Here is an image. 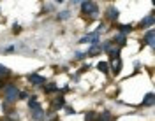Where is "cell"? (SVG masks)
Returning a JSON list of instances; mask_svg holds the SVG:
<instances>
[{"label":"cell","instance_id":"e0dca14e","mask_svg":"<svg viewBox=\"0 0 155 121\" xmlns=\"http://www.w3.org/2000/svg\"><path fill=\"white\" fill-rule=\"evenodd\" d=\"M111 119H113V118H111V114H109L107 111L102 112V116H101V121H111Z\"/></svg>","mask_w":155,"mask_h":121},{"label":"cell","instance_id":"9c48e42d","mask_svg":"<svg viewBox=\"0 0 155 121\" xmlns=\"http://www.w3.org/2000/svg\"><path fill=\"white\" fill-rule=\"evenodd\" d=\"M99 53H101V46L94 44V46H92V49H88L87 56H95V55H99Z\"/></svg>","mask_w":155,"mask_h":121},{"label":"cell","instance_id":"7402d4cb","mask_svg":"<svg viewBox=\"0 0 155 121\" xmlns=\"http://www.w3.org/2000/svg\"><path fill=\"white\" fill-rule=\"evenodd\" d=\"M2 86H4V83H2V77H0V90H2Z\"/></svg>","mask_w":155,"mask_h":121},{"label":"cell","instance_id":"8fae6325","mask_svg":"<svg viewBox=\"0 0 155 121\" xmlns=\"http://www.w3.org/2000/svg\"><path fill=\"white\" fill-rule=\"evenodd\" d=\"M28 107H30L34 112L42 111V107H41V105H39V102H35V100H30V102H28Z\"/></svg>","mask_w":155,"mask_h":121},{"label":"cell","instance_id":"44dd1931","mask_svg":"<svg viewBox=\"0 0 155 121\" xmlns=\"http://www.w3.org/2000/svg\"><path fill=\"white\" fill-rule=\"evenodd\" d=\"M11 51H14V46H9L5 51H4V53H11Z\"/></svg>","mask_w":155,"mask_h":121},{"label":"cell","instance_id":"52a82bcc","mask_svg":"<svg viewBox=\"0 0 155 121\" xmlns=\"http://www.w3.org/2000/svg\"><path fill=\"white\" fill-rule=\"evenodd\" d=\"M113 42H115V44H118L120 47H122V46H125V35H120V33H118V35H115Z\"/></svg>","mask_w":155,"mask_h":121},{"label":"cell","instance_id":"2e32d148","mask_svg":"<svg viewBox=\"0 0 155 121\" xmlns=\"http://www.w3.org/2000/svg\"><path fill=\"white\" fill-rule=\"evenodd\" d=\"M55 90H57L55 84H48V86H44V93H53Z\"/></svg>","mask_w":155,"mask_h":121},{"label":"cell","instance_id":"4fadbf2b","mask_svg":"<svg viewBox=\"0 0 155 121\" xmlns=\"http://www.w3.org/2000/svg\"><path fill=\"white\" fill-rule=\"evenodd\" d=\"M95 118H97V114L94 111H90V112H87V114H85V121H97Z\"/></svg>","mask_w":155,"mask_h":121},{"label":"cell","instance_id":"6da1fadb","mask_svg":"<svg viewBox=\"0 0 155 121\" xmlns=\"http://www.w3.org/2000/svg\"><path fill=\"white\" fill-rule=\"evenodd\" d=\"M4 97H5V100L7 102H16L19 98V91L16 86H12V84H9V86H5L4 88Z\"/></svg>","mask_w":155,"mask_h":121},{"label":"cell","instance_id":"7a4b0ae2","mask_svg":"<svg viewBox=\"0 0 155 121\" xmlns=\"http://www.w3.org/2000/svg\"><path fill=\"white\" fill-rule=\"evenodd\" d=\"M81 9H83L85 14H97L99 7H97L95 2H83V4H81Z\"/></svg>","mask_w":155,"mask_h":121},{"label":"cell","instance_id":"5bb4252c","mask_svg":"<svg viewBox=\"0 0 155 121\" xmlns=\"http://www.w3.org/2000/svg\"><path fill=\"white\" fill-rule=\"evenodd\" d=\"M153 25V16H148L145 21H141V27H152Z\"/></svg>","mask_w":155,"mask_h":121},{"label":"cell","instance_id":"7c38bea8","mask_svg":"<svg viewBox=\"0 0 155 121\" xmlns=\"http://www.w3.org/2000/svg\"><path fill=\"white\" fill-rule=\"evenodd\" d=\"M107 16L111 19L118 18V9H116V7H109V9H107Z\"/></svg>","mask_w":155,"mask_h":121},{"label":"cell","instance_id":"ffe728a7","mask_svg":"<svg viewBox=\"0 0 155 121\" xmlns=\"http://www.w3.org/2000/svg\"><path fill=\"white\" fill-rule=\"evenodd\" d=\"M65 111H67V114H74V109L72 107H65Z\"/></svg>","mask_w":155,"mask_h":121},{"label":"cell","instance_id":"ba28073f","mask_svg":"<svg viewBox=\"0 0 155 121\" xmlns=\"http://www.w3.org/2000/svg\"><path fill=\"white\" fill-rule=\"evenodd\" d=\"M118 30H120V35H127L132 30V27L130 25H118Z\"/></svg>","mask_w":155,"mask_h":121},{"label":"cell","instance_id":"8992f818","mask_svg":"<svg viewBox=\"0 0 155 121\" xmlns=\"http://www.w3.org/2000/svg\"><path fill=\"white\" fill-rule=\"evenodd\" d=\"M53 107H55V109H62V107H65V100H64V97H62V95H60L57 100L53 102Z\"/></svg>","mask_w":155,"mask_h":121},{"label":"cell","instance_id":"30bf717a","mask_svg":"<svg viewBox=\"0 0 155 121\" xmlns=\"http://www.w3.org/2000/svg\"><path fill=\"white\" fill-rule=\"evenodd\" d=\"M143 105H146V107L153 105V93H148V95H146L145 100H143Z\"/></svg>","mask_w":155,"mask_h":121},{"label":"cell","instance_id":"277c9868","mask_svg":"<svg viewBox=\"0 0 155 121\" xmlns=\"http://www.w3.org/2000/svg\"><path fill=\"white\" fill-rule=\"evenodd\" d=\"M111 65H113V72L115 74H120V70H122V60L118 58V60H111Z\"/></svg>","mask_w":155,"mask_h":121},{"label":"cell","instance_id":"603a6c76","mask_svg":"<svg viewBox=\"0 0 155 121\" xmlns=\"http://www.w3.org/2000/svg\"><path fill=\"white\" fill-rule=\"evenodd\" d=\"M97 121H101V119H97Z\"/></svg>","mask_w":155,"mask_h":121},{"label":"cell","instance_id":"3957f363","mask_svg":"<svg viewBox=\"0 0 155 121\" xmlns=\"http://www.w3.org/2000/svg\"><path fill=\"white\" fill-rule=\"evenodd\" d=\"M28 81L32 84H44L46 83V77H44V75H39V74H30Z\"/></svg>","mask_w":155,"mask_h":121},{"label":"cell","instance_id":"d6986e66","mask_svg":"<svg viewBox=\"0 0 155 121\" xmlns=\"http://www.w3.org/2000/svg\"><path fill=\"white\" fill-rule=\"evenodd\" d=\"M69 16H71V12H69V11H64V12L58 14V19H65V18H69Z\"/></svg>","mask_w":155,"mask_h":121},{"label":"cell","instance_id":"ac0fdd59","mask_svg":"<svg viewBox=\"0 0 155 121\" xmlns=\"http://www.w3.org/2000/svg\"><path fill=\"white\" fill-rule=\"evenodd\" d=\"M9 68H5L4 65H0V77H5V75H9Z\"/></svg>","mask_w":155,"mask_h":121},{"label":"cell","instance_id":"5b68a950","mask_svg":"<svg viewBox=\"0 0 155 121\" xmlns=\"http://www.w3.org/2000/svg\"><path fill=\"white\" fill-rule=\"evenodd\" d=\"M143 42H145V44H148V46H153V32H152V30H150V32H146Z\"/></svg>","mask_w":155,"mask_h":121},{"label":"cell","instance_id":"9a60e30c","mask_svg":"<svg viewBox=\"0 0 155 121\" xmlns=\"http://www.w3.org/2000/svg\"><path fill=\"white\" fill-rule=\"evenodd\" d=\"M97 68H99L101 72H104V74H106V72H107V63H106V62H99V63H97Z\"/></svg>","mask_w":155,"mask_h":121}]
</instances>
